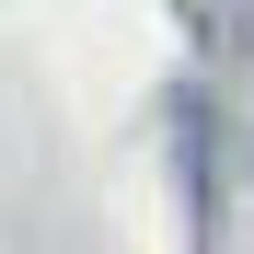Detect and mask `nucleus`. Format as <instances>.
I'll return each mask as SVG.
<instances>
[{"label":"nucleus","instance_id":"1","mask_svg":"<svg viewBox=\"0 0 254 254\" xmlns=\"http://www.w3.org/2000/svg\"><path fill=\"white\" fill-rule=\"evenodd\" d=\"M231 23H254V0H231Z\"/></svg>","mask_w":254,"mask_h":254}]
</instances>
